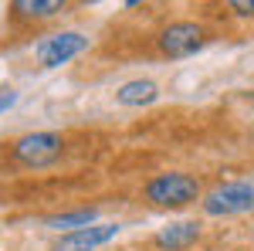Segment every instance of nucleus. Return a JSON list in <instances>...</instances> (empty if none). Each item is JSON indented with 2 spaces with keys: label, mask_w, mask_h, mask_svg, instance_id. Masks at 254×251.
Returning a JSON list of instances; mask_svg holds the SVG:
<instances>
[{
  "label": "nucleus",
  "mask_w": 254,
  "mask_h": 251,
  "mask_svg": "<svg viewBox=\"0 0 254 251\" xmlns=\"http://www.w3.org/2000/svg\"><path fill=\"white\" fill-rule=\"evenodd\" d=\"M196 193H200V187H196L193 176L187 173H159L146 187V197L159 207H183V204L196 200Z\"/></svg>",
  "instance_id": "f257e3e1"
},
{
  "label": "nucleus",
  "mask_w": 254,
  "mask_h": 251,
  "mask_svg": "<svg viewBox=\"0 0 254 251\" xmlns=\"http://www.w3.org/2000/svg\"><path fill=\"white\" fill-rule=\"evenodd\" d=\"M203 211L214 214V217L254 211V183H224V187L210 190L203 200Z\"/></svg>",
  "instance_id": "f03ea898"
},
{
  "label": "nucleus",
  "mask_w": 254,
  "mask_h": 251,
  "mask_svg": "<svg viewBox=\"0 0 254 251\" xmlns=\"http://www.w3.org/2000/svg\"><path fill=\"white\" fill-rule=\"evenodd\" d=\"M61 136L58 133H31V136H20L14 143V156H17L24 167H51L55 160L61 156Z\"/></svg>",
  "instance_id": "7ed1b4c3"
},
{
  "label": "nucleus",
  "mask_w": 254,
  "mask_h": 251,
  "mask_svg": "<svg viewBox=\"0 0 254 251\" xmlns=\"http://www.w3.org/2000/svg\"><path fill=\"white\" fill-rule=\"evenodd\" d=\"M85 48H88L85 34L61 31V34H51V38H44L38 44V61H41V68H58V65H68L71 58H78Z\"/></svg>",
  "instance_id": "20e7f679"
},
{
  "label": "nucleus",
  "mask_w": 254,
  "mask_h": 251,
  "mask_svg": "<svg viewBox=\"0 0 254 251\" xmlns=\"http://www.w3.org/2000/svg\"><path fill=\"white\" fill-rule=\"evenodd\" d=\"M203 48V27H196L190 20H180V24H170L163 34H159V51L170 55V58H187Z\"/></svg>",
  "instance_id": "39448f33"
},
{
  "label": "nucleus",
  "mask_w": 254,
  "mask_h": 251,
  "mask_svg": "<svg viewBox=\"0 0 254 251\" xmlns=\"http://www.w3.org/2000/svg\"><path fill=\"white\" fill-rule=\"evenodd\" d=\"M119 234V224H92V228H78V231H68L51 251H95L102 245H109Z\"/></svg>",
  "instance_id": "423d86ee"
},
{
  "label": "nucleus",
  "mask_w": 254,
  "mask_h": 251,
  "mask_svg": "<svg viewBox=\"0 0 254 251\" xmlns=\"http://www.w3.org/2000/svg\"><path fill=\"white\" fill-rule=\"evenodd\" d=\"M196 238H200V228L193 221H176V224H166L156 234V245L159 248H170V251H180V248H190Z\"/></svg>",
  "instance_id": "0eeeda50"
},
{
  "label": "nucleus",
  "mask_w": 254,
  "mask_h": 251,
  "mask_svg": "<svg viewBox=\"0 0 254 251\" xmlns=\"http://www.w3.org/2000/svg\"><path fill=\"white\" fill-rule=\"evenodd\" d=\"M68 0H10V10L20 20H44L64 10Z\"/></svg>",
  "instance_id": "6e6552de"
},
{
  "label": "nucleus",
  "mask_w": 254,
  "mask_h": 251,
  "mask_svg": "<svg viewBox=\"0 0 254 251\" xmlns=\"http://www.w3.org/2000/svg\"><path fill=\"white\" fill-rule=\"evenodd\" d=\"M159 88L156 82H149V78H136V82H126V85H119L116 98L122 105H149V102H156Z\"/></svg>",
  "instance_id": "1a4fd4ad"
},
{
  "label": "nucleus",
  "mask_w": 254,
  "mask_h": 251,
  "mask_svg": "<svg viewBox=\"0 0 254 251\" xmlns=\"http://www.w3.org/2000/svg\"><path fill=\"white\" fill-rule=\"evenodd\" d=\"M95 224V207H88V211H68V214H58V217H48V228H71V231H78V228H92Z\"/></svg>",
  "instance_id": "9d476101"
},
{
  "label": "nucleus",
  "mask_w": 254,
  "mask_h": 251,
  "mask_svg": "<svg viewBox=\"0 0 254 251\" xmlns=\"http://www.w3.org/2000/svg\"><path fill=\"white\" fill-rule=\"evenodd\" d=\"M237 17H254V0H227Z\"/></svg>",
  "instance_id": "9b49d317"
},
{
  "label": "nucleus",
  "mask_w": 254,
  "mask_h": 251,
  "mask_svg": "<svg viewBox=\"0 0 254 251\" xmlns=\"http://www.w3.org/2000/svg\"><path fill=\"white\" fill-rule=\"evenodd\" d=\"M14 102H17V92L14 88H0V112H7Z\"/></svg>",
  "instance_id": "f8f14e48"
},
{
  "label": "nucleus",
  "mask_w": 254,
  "mask_h": 251,
  "mask_svg": "<svg viewBox=\"0 0 254 251\" xmlns=\"http://www.w3.org/2000/svg\"><path fill=\"white\" fill-rule=\"evenodd\" d=\"M126 3H129V7H136V3H142V0H126Z\"/></svg>",
  "instance_id": "ddd939ff"
}]
</instances>
